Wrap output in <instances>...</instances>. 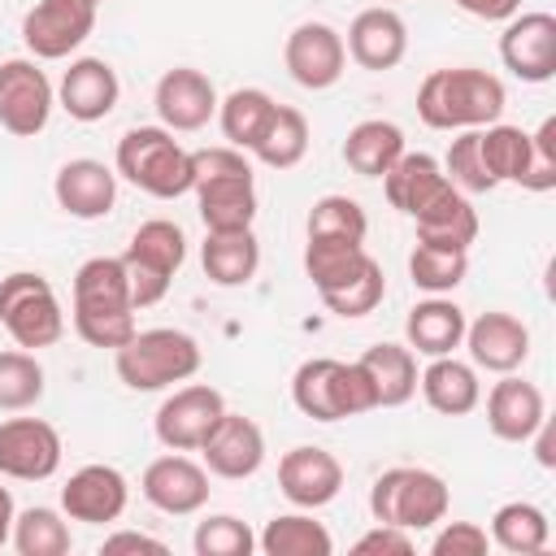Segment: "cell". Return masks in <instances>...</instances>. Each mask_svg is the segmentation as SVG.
<instances>
[{
    "mask_svg": "<svg viewBox=\"0 0 556 556\" xmlns=\"http://www.w3.org/2000/svg\"><path fill=\"white\" fill-rule=\"evenodd\" d=\"M508 91L491 70L478 65H443L430 70L417 87V117L430 130H478L504 117Z\"/></svg>",
    "mask_w": 556,
    "mask_h": 556,
    "instance_id": "1",
    "label": "cell"
},
{
    "mask_svg": "<svg viewBox=\"0 0 556 556\" xmlns=\"http://www.w3.org/2000/svg\"><path fill=\"white\" fill-rule=\"evenodd\" d=\"M195 169V208L204 230H252L256 222V174L248 152L217 143V148H195L191 152Z\"/></svg>",
    "mask_w": 556,
    "mask_h": 556,
    "instance_id": "2",
    "label": "cell"
},
{
    "mask_svg": "<svg viewBox=\"0 0 556 556\" xmlns=\"http://www.w3.org/2000/svg\"><path fill=\"white\" fill-rule=\"evenodd\" d=\"M113 165H117V178H126L130 187H139L152 200H178L195 187L191 152L161 122L156 126H130L117 139Z\"/></svg>",
    "mask_w": 556,
    "mask_h": 556,
    "instance_id": "3",
    "label": "cell"
},
{
    "mask_svg": "<svg viewBox=\"0 0 556 556\" xmlns=\"http://www.w3.org/2000/svg\"><path fill=\"white\" fill-rule=\"evenodd\" d=\"M291 404L308 421H343L365 417L378 408L374 382L361 369V361H334V356H308L291 374Z\"/></svg>",
    "mask_w": 556,
    "mask_h": 556,
    "instance_id": "4",
    "label": "cell"
},
{
    "mask_svg": "<svg viewBox=\"0 0 556 556\" xmlns=\"http://www.w3.org/2000/svg\"><path fill=\"white\" fill-rule=\"evenodd\" d=\"M200 361H204L200 343L174 326L135 330L113 352V369L130 391H165L174 382H187L200 374Z\"/></svg>",
    "mask_w": 556,
    "mask_h": 556,
    "instance_id": "5",
    "label": "cell"
},
{
    "mask_svg": "<svg viewBox=\"0 0 556 556\" xmlns=\"http://www.w3.org/2000/svg\"><path fill=\"white\" fill-rule=\"evenodd\" d=\"M452 508V491L434 469L421 465H391L369 486V517L400 526L408 534L434 530Z\"/></svg>",
    "mask_w": 556,
    "mask_h": 556,
    "instance_id": "6",
    "label": "cell"
},
{
    "mask_svg": "<svg viewBox=\"0 0 556 556\" xmlns=\"http://www.w3.org/2000/svg\"><path fill=\"white\" fill-rule=\"evenodd\" d=\"M182 261H187V235H182L178 222L148 217L143 226H135V235H130V243L122 252L135 313L139 308H152V304H161L169 295L174 274L182 269Z\"/></svg>",
    "mask_w": 556,
    "mask_h": 556,
    "instance_id": "7",
    "label": "cell"
},
{
    "mask_svg": "<svg viewBox=\"0 0 556 556\" xmlns=\"http://www.w3.org/2000/svg\"><path fill=\"white\" fill-rule=\"evenodd\" d=\"M0 326L4 334L26 348V352H39V348H52L61 334H65V308H61V295L52 291V282L35 269H13L0 278Z\"/></svg>",
    "mask_w": 556,
    "mask_h": 556,
    "instance_id": "8",
    "label": "cell"
},
{
    "mask_svg": "<svg viewBox=\"0 0 556 556\" xmlns=\"http://www.w3.org/2000/svg\"><path fill=\"white\" fill-rule=\"evenodd\" d=\"M96 13V0H35L22 17V43L35 61H65L91 39Z\"/></svg>",
    "mask_w": 556,
    "mask_h": 556,
    "instance_id": "9",
    "label": "cell"
},
{
    "mask_svg": "<svg viewBox=\"0 0 556 556\" xmlns=\"http://www.w3.org/2000/svg\"><path fill=\"white\" fill-rule=\"evenodd\" d=\"M222 413H226L222 391L208 387V382H191L187 378L182 387H174L161 400V408L152 417L156 443L169 447V452H200L204 439L213 434V426L222 421Z\"/></svg>",
    "mask_w": 556,
    "mask_h": 556,
    "instance_id": "10",
    "label": "cell"
},
{
    "mask_svg": "<svg viewBox=\"0 0 556 556\" xmlns=\"http://www.w3.org/2000/svg\"><path fill=\"white\" fill-rule=\"evenodd\" d=\"M56 109V87L35 56L0 61V126L17 139H35Z\"/></svg>",
    "mask_w": 556,
    "mask_h": 556,
    "instance_id": "11",
    "label": "cell"
},
{
    "mask_svg": "<svg viewBox=\"0 0 556 556\" xmlns=\"http://www.w3.org/2000/svg\"><path fill=\"white\" fill-rule=\"evenodd\" d=\"M65 443L61 430L43 417H4L0 421V478L48 482L61 469Z\"/></svg>",
    "mask_w": 556,
    "mask_h": 556,
    "instance_id": "12",
    "label": "cell"
},
{
    "mask_svg": "<svg viewBox=\"0 0 556 556\" xmlns=\"http://www.w3.org/2000/svg\"><path fill=\"white\" fill-rule=\"evenodd\" d=\"M217 87L204 70L195 65H174L156 78V91H152V109L161 117L165 130L174 135H191V130H204L213 117H217Z\"/></svg>",
    "mask_w": 556,
    "mask_h": 556,
    "instance_id": "13",
    "label": "cell"
},
{
    "mask_svg": "<svg viewBox=\"0 0 556 556\" xmlns=\"http://www.w3.org/2000/svg\"><path fill=\"white\" fill-rule=\"evenodd\" d=\"M282 65L304 91H326L348 70L343 35L330 22H300L282 43Z\"/></svg>",
    "mask_w": 556,
    "mask_h": 556,
    "instance_id": "14",
    "label": "cell"
},
{
    "mask_svg": "<svg viewBox=\"0 0 556 556\" xmlns=\"http://www.w3.org/2000/svg\"><path fill=\"white\" fill-rule=\"evenodd\" d=\"M126 504H130V482L117 465L104 460L78 465L61 486V513L83 526H109L126 513Z\"/></svg>",
    "mask_w": 556,
    "mask_h": 556,
    "instance_id": "15",
    "label": "cell"
},
{
    "mask_svg": "<svg viewBox=\"0 0 556 556\" xmlns=\"http://www.w3.org/2000/svg\"><path fill=\"white\" fill-rule=\"evenodd\" d=\"M278 491L287 495L291 508L317 513L330 500H339V491H343V465H339L334 452H326L317 443H295L278 460Z\"/></svg>",
    "mask_w": 556,
    "mask_h": 556,
    "instance_id": "16",
    "label": "cell"
},
{
    "mask_svg": "<svg viewBox=\"0 0 556 556\" xmlns=\"http://www.w3.org/2000/svg\"><path fill=\"white\" fill-rule=\"evenodd\" d=\"M139 491L143 500L156 508V513H169V517H191L208 504V469L200 460H191L187 452H165L156 456L143 478H139Z\"/></svg>",
    "mask_w": 556,
    "mask_h": 556,
    "instance_id": "17",
    "label": "cell"
},
{
    "mask_svg": "<svg viewBox=\"0 0 556 556\" xmlns=\"http://www.w3.org/2000/svg\"><path fill=\"white\" fill-rule=\"evenodd\" d=\"M500 61L521 83H552L556 78V17L513 13L500 35Z\"/></svg>",
    "mask_w": 556,
    "mask_h": 556,
    "instance_id": "18",
    "label": "cell"
},
{
    "mask_svg": "<svg viewBox=\"0 0 556 556\" xmlns=\"http://www.w3.org/2000/svg\"><path fill=\"white\" fill-rule=\"evenodd\" d=\"M469 348V365L486 369V374H517L530 356V326L504 308L478 313L473 321H465V343Z\"/></svg>",
    "mask_w": 556,
    "mask_h": 556,
    "instance_id": "19",
    "label": "cell"
},
{
    "mask_svg": "<svg viewBox=\"0 0 556 556\" xmlns=\"http://www.w3.org/2000/svg\"><path fill=\"white\" fill-rule=\"evenodd\" d=\"M200 465L213 473V478H226V482H243L252 478L261 465H265V430L243 417V413H222V421L213 426V434L204 439L200 447Z\"/></svg>",
    "mask_w": 556,
    "mask_h": 556,
    "instance_id": "20",
    "label": "cell"
},
{
    "mask_svg": "<svg viewBox=\"0 0 556 556\" xmlns=\"http://www.w3.org/2000/svg\"><path fill=\"white\" fill-rule=\"evenodd\" d=\"M52 195H56L61 213H70L78 222H100L117 204V169H109L96 156H74L56 169Z\"/></svg>",
    "mask_w": 556,
    "mask_h": 556,
    "instance_id": "21",
    "label": "cell"
},
{
    "mask_svg": "<svg viewBox=\"0 0 556 556\" xmlns=\"http://www.w3.org/2000/svg\"><path fill=\"white\" fill-rule=\"evenodd\" d=\"M117 96H122V83H117V70L104 56H74L70 70L61 74V83H56V104L74 122H87V126L104 122L117 109Z\"/></svg>",
    "mask_w": 556,
    "mask_h": 556,
    "instance_id": "22",
    "label": "cell"
},
{
    "mask_svg": "<svg viewBox=\"0 0 556 556\" xmlns=\"http://www.w3.org/2000/svg\"><path fill=\"white\" fill-rule=\"evenodd\" d=\"M343 48H348V56L361 70L382 74V70H395L404 61V52H408V26H404V17L395 9L374 4V9H361L352 17Z\"/></svg>",
    "mask_w": 556,
    "mask_h": 556,
    "instance_id": "23",
    "label": "cell"
},
{
    "mask_svg": "<svg viewBox=\"0 0 556 556\" xmlns=\"http://www.w3.org/2000/svg\"><path fill=\"white\" fill-rule=\"evenodd\" d=\"M543 417H547L543 391L517 374H500V382L486 391V430L500 443H526Z\"/></svg>",
    "mask_w": 556,
    "mask_h": 556,
    "instance_id": "24",
    "label": "cell"
},
{
    "mask_svg": "<svg viewBox=\"0 0 556 556\" xmlns=\"http://www.w3.org/2000/svg\"><path fill=\"white\" fill-rule=\"evenodd\" d=\"M382 191H387V204L391 208H400L404 217H421L434 200H443L452 191V182H447L439 156H430V152H404L382 174Z\"/></svg>",
    "mask_w": 556,
    "mask_h": 556,
    "instance_id": "25",
    "label": "cell"
},
{
    "mask_svg": "<svg viewBox=\"0 0 556 556\" xmlns=\"http://www.w3.org/2000/svg\"><path fill=\"white\" fill-rule=\"evenodd\" d=\"M465 308L447 295H426L408 308L404 317V343L417 352V356H452L460 343H465Z\"/></svg>",
    "mask_w": 556,
    "mask_h": 556,
    "instance_id": "26",
    "label": "cell"
},
{
    "mask_svg": "<svg viewBox=\"0 0 556 556\" xmlns=\"http://www.w3.org/2000/svg\"><path fill=\"white\" fill-rule=\"evenodd\" d=\"M417 391L443 417H465V413H473L482 404L478 369L469 361H460L456 352L452 356H430V365L417 374Z\"/></svg>",
    "mask_w": 556,
    "mask_h": 556,
    "instance_id": "27",
    "label": "cell"
},
{
    "mask_svg": "<svg viewBox=\"0 0 556 556\" xmlns=\"http://www.w3.org/2000/svg\"><path fill=\"white\" fill-rule=\"evenodd\" d=\"M200 265H204L208 282H217V287H248L261 269L256 230H204Z\"/></svg>",
    "mask_w": 556,
    "mask_h": 556,
    "instance_id": "28",
    "label": "cell"
},
{
    "mask_svg": "<svg viewBox=\"0 0 556 556\" xmlns=\"http://www.w3.org/2000/svg\"><path fill=\"white\" fill-rule=\"evenodd\" d=\"M356 361L374 382L378 408H400L417 395V374L421 369H417V352L408 343H374Z\"/></svg>",
    "mask_w": 556,
    "mask_h": 556,
    "instance_id": "29",
    "label": "cell"
},
{
    "mask_svg": "<svg viewBox=\"0 0 556 556\" xmlns=\"http://www.w3.org/2000/svg\"><path fill=\"white\" fill-rule=\"evenodd\" d=\"M404 152H408L404 148V130L395 122H387V117H365L343 139V161L361 178H382Z\"/></svg>",
    "mask_w": 556,
    "mask_h": 556,
    "instance_id": "30",
    "label": "cell"
},
{
    "mask_svg": "<svg viewBox=\"0 0 556 556\" xmlns=\"http://www.w3.org/2000/svg\"><path fill=\"white\" fill-rule=\"evenodd\" d=\"M413 226H417V243L447 248V252H469L478 239V213H473L469 195L456 187L443 200H434L421 217H413Z\"/></svg>",
    "mask_w": 556,
    "mask_h": 556,
    "instance_id": "31",
    "label": "cell"
},
{
    "mask_svg": "<svg viewBox=\"0 0 556 556\" xmlns=\"http://www.w3.org/2000/svg\"><path fill=\"white\" fill-rule=\"evenodd\" d=\"M278 100L265 91V87H235L230 96L217 100V126H222V139L239 152H252L256 139L265 135L269 117H274Z\"/></svg>",
    "mask_w": 556,
    "mask_h": 556,
    "instance_id": "32",
    "label": "cell"
},
{
    "mask_svg": "<svg viewBox=\"0 0 556 556\" xmlns=\"http://www.w3.org/2000/svg\"><path fill=\"white\" fill-rule=\"evenodd\" d=\"M491 547L508 552V556H534L552 543V521L539 504L530 500H508L491 513Z\"/></svg>",
    "mask_w": 556,
    "mask_h": 556,
    "instance_id": "33",
    "label": "cell"
},
{
    "mask_svg": "<svg viewBox=\"0 0 556 556\" xmlns=\"http://www.w3.org/2000/svg\"><path fill=\"white\" fill-rule=\"evenodd\" d=\"M256 552H265V556H330L334 539L308 508H295V513H278L265 521V530L256 534Z\"/></svg>",
    "mask_w": 556,
    "mask_h": 556,
    "instance_id": "34",
    "label": "cell"
},
{
    "mask_svg": "<svg viewBox=\"0 0 556 556\" xmlns=\"http://www.w3.org/2000/svg\"><path fill=\"white\" fill-rule=\"evenodd\" d=\"M135 308L122 256H91L74 269V304L70 308Z\"/></svg>",
    "mask_w": 556,
    "mask_h": 556,
    "instance_id": "35",
    "label": "cell"
},
{
    "mask_svg": "<svg viewBox=\"0 0 556 556\" xmlns=\"http://www.w3.org/2000/svg\"><path fill=\"white\" fill-rule=\"evenodd\" d=\"M9 543H13L17 556H65L74 547L70 517L61 508H48V504L22 508L13 517V539Z\"/></svg>",
    "mask_w": 556,
    "mask_h": 556,
    "instance_id": "36",
    "label": "cell"
},
{
    "mask_svg": "<svg viewBox=\"0 0 556 556\" xmlns=\"http://www.w3.org/2000/svg\"><path fill=\"white\" fill-rule=\"evenodd\" d=\"M304 152H308V117L291 104H278L265 135L256 139V148L248 156H256L269 169H295L304 161Z\"/></svg>",
    "mask_w": 556,
    "mask_h": 556,
    "instance_id": "37",
    "label": "cell"
},
{
    "mask_svg": "<svg viewBox=\"0 0 556 556\" xmlns=\"http://www.w3.org/2000/svg\"><path fill=\"white\" fill-rule=\"evenodd\" d=\"M478 143H482V161H486L491 178L521 187L526 165H530V130H521L513 122H491L478 130Z\"/></svg>",
    "mask_w": 556,
    "mask_h": 556,
    "instance_id": "38",
    "label": "cell"
},
{
    "mask_svg": "<svg viewBox=\"0 0 556 556\" xmlns=\"http://www.w3.org/2000/svg\"><path fill=\"white\" fill-rule=\"evenodd\" d=\"M365 261H369L365 243H348V239H304V274H308V282L317 287V295L330 291V287H339V282H348Z\"/></svg>",
    "mask_w": 556,
    "mask_h": 556,
    "instance_id": "39",
    "label": "cell"
},
{
    "mask_svg": "<svg viewBox=\"0 0 556 556\" xmlns=\"http://www.w3.org/2000/svg\"><path fill=\"white\" fill-rule=\"evenodd\" d=\"M43 365L35 352L26 348H9L0 352V413H26L43 400Z\"/></svg>",
    "mask_w": 556,
    "mask_h": 556,
    "instance_id": "40",
    "label": "cell"
},
{
    "mask_svg": "<svg viewBox=\"0 0 556 556\" xmlns=\"http://www.w3.org/2000/svg\"><path fill=\"white\" fill-rule=\"evenodd\" d=\"M408 278L426 295H452L469 278V252H447V248L413 243V252H408Z\"/></svg>",
    "mask_w": 556,
    "mask_h": 556,
    "instance_id": "41",
    "label": "cell"
},
{
    "mask_svg": "<svg viewBox=\"0 0 556 556\" xmlns=\"http://www.w3.org/2000/svg\"><path fill=\"white\" fill-rule=\"evenodd\" d=\"M369 235V217L365 208L352 200V195H321L313 200L308 208V222H304V239H348V243H365Z\"/></svg>",
    "mask_w": 556,
    "mask_h": 556,
    "instance_id": "42",
    "label": "cell"
},
{
    "mask_svg": "<svg viewBox=\"0 0 556 556\" xmlns=\"http://www.w3.org/2000/svg\"><path fill=\"white\" fill-rule=\"evenodd\" d=\"M387 295V278H382V265L369 256L348 282L321 291V304L334 313V317H369Z\"/></svg>",
    "mask_w": 556,
    "mask_h": 556,
    "instance_id": "43",
    "label": "cell"
},
{
    "mask_svg": "<svg viewBox=\"0 0 556 556\" xmlns=\"http://www.w3.org/2000/svg\"><path fill=\"white\" fill-rule=\"evenodd\" d=\"M478 130H482V126H478ZM478 130H456V139H452V148H447V156H443L447 182H452L456 191H465V195H486V191L500 187V182L491 178L486 161H482Z\"/></svg>",
    "mask_w": 556,
    "mask_h": 556,
    "instance_id": "44",
    "label": "cell"
},
{
    "mask_svg": "<svg viewBox=\"0 0 556 556\" xmlns=\"http://www.w3.org/2000/svg\"><path fill=\"white\" fill-rule=\"evenodd\" d=\"M191 547H195V556H252L256 552V534L235 513H208L204 521H195Z\"/></svg>",
    "mask_w": 556,
    "mask_h": 556,
    "instance_id": "45",
    "label": "cell"
},
{
    "mask_svg": "<svg viewBox=\"0 0 556 556\" xmlns=\"http://www.w3.org/2000/svg\"><path fill=\"white\" fill-rule=\"evenodd\" d=\"M70 317H74V334L83 343L109 348V352H117L139 330L135 308H70Z\"/></svg>",
    "mask_w": 556,
    "mask_h": 556,
    "instance_id": "46",
    "label": "cell"
},
{
    "mask_svg": "<svg viewBox=\"0 0 556 556\" xmlns=\"http://www.w3.org/2000/svg\"><path fill=\"white\" fill-rule=\"evenodd\" d=\"M521 187L539 195L556 187V117H543L539 130H530V165H526Z\"/></svg>",
    "mask_w": 556,
    "mask_h": 556,
    "instance_id": "47",
    "label": "cell"
},
{
    "mask_svg": "<svg viewBox=\"0 0 556 556\" xmlns=\"http://www.w3.org/2000/svg\"><path fill=\"white\" fill-rule=\"evenodd\" d=\"M434 556H486L491 552V534L478 521H439L434 539H430Z\"/></svg>",
    "mask_w": 556,
    "mask_h": 556,
    "instance_id": "48",
    "label": "cell"
},
{
    "mask_svg": "<svg viewBox=\"0 0 556 556\" xmlns=\"http://www.w3.org/2000/svg\"><path fill=\"white\" fill-rule=\"evenodd\" d=\"M417 539L400 526H387V521H374L356 543H352V556H413Z\"/></svg>",
    "mask_w": 556,
    "mask_h": 556,
    "instance_id": "49",
    "label": "cell"
},
{
    "mask_svg": "<svg viewBox=\"0 0 556 556\" xmlns=\"http://www.w3.org/2000/svg\"><path fill=\"white\" fill-rule=\"evenodd\" d=\"M139 552L165 556L169 547H165L161 539L143 534V530H113V534H104V543H100V556H139Z\"/></svg>",
    "mask_w": 556,
    "mask_h": 556,
    "instance_id": "50",
    "label": "cell"
},
{
    "mask_svg": "<svg viewBox=\"0 0 556 556\" xmlns=\"http://www.w3.org/2000/svg\"><path fill=\"white\" fill-rule=\"evenodd\" d=\"M456 9L478 22H508L513 13H521V0H456Z\"/></svg>",
    "mask_w": 556,
    "mask_h": 556,
    "instance_id": "51",
    "label": "cell"
},
{
    "mask_svg": "<svg viewBox=\"0 0 556 556\" xmlns=\"http://www.w3.org/2000/svg\"><path fill=\"white\" fill-rule=\"evenodd\" d=\"M526 443H534V460H539L543 469H556V452H552V447H556V443H552V417H543L539 430H534Z\"/></svg>",
    "mask_w": 556,
    "mask_h": 556,
    "instance_id": "52",
    "label": "cell"
},
{
    "mask_svg": "<svg viewBox=\"0 0 556 556\" xmlns=\"http://www.w3.org/2000/svg\"><path fill=\"white\" fill-rule=\"evenodd\" d=\"M13 517H17V504H13V491L0 486V547L13 539Z\"/></svg>",
    "mask_w": 556,
    "mask_h": 556,
    "instance_id": "53",
    "label": "cell"
},
{
    "mask_svg": "<svg viewBox=\"0 0 556 556\" xmlns=\"http://www.w3.org/2000/svg\"><path fill=\"white\" fill-rule=\"evenodd\" d=\"M96 4H100V0H96Z\"/></svg>",
    "mask_w": 556,
    "mask_h": 556,
    "instance_id": "54",
    "label": "cell"
}]
</instances>
